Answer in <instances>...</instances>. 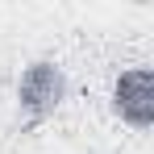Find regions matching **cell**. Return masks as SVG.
Returning <instances> with one entry per match:
<instances>
[{
  "label": "cell",
  "mask_w": 154,
  "mask_h": 154,
  "mask_svg": "<svg viewBox=\"0 0 154 154\" xmlns=\"http://www.w3.org/2000/svg\"><path fill=\"white\" fill-rule=\"evenodd\" d=\"M112 112L133 129L154 125V71L150 67H129L112 83Z\"/></svg>",
  "instance_id": "cell-2"
},
{
  "label": "cell",
  "mask_w": 154,
  "mask_h": 154,
  "mask_svg": "<svg viewBox=\"0 0 154 154\" xmlns=\"http://www.w3.org/2000/svg\"><path fill=\"white\" fill-rule=\"evenodd\" d=\"M63 96H67V75L50 58H33L17 79V104H21L29 125H42L46 117H54Z\"/></svg>",
  "instance_id": "cell-1"
}]
</instances>
